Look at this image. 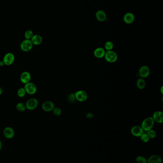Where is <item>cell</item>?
<instances>
[{"mask_svg":"<svg viewBox=\"0 0 163 163\" xmlns=\"http://www.w3.org/2000/svg\"><path fill=\"white\" fill-rule=\"evenodd\" d=\"M155 124V121L153 120L152 117H149L144 119L142 124L141 127L144 131L147 132L148 131L152 129Z\"/></svg>","mask_w":163,"mask_h":163,"instance_id":"cell-1","label":"cell"},{"mask_svg":"<svg viewBox=\"0 0 163 163\" xmlns=\"http://www.w3.org/2000/svg\"><path fill=\"white\" fill-rule=\"evenodd\" d=\"M105 59L107 62L110 63H113L117 61L118 60V55L117 53L113 50L106 51L104 57Z\"/></svg>","mask_w":163,"mask_h":163,"instance_id":"cell-2","label":"cell"},{"mask_svg":"<svg viewBox=\"0 0 163 163\" xmlns=\"http://www.w3.org/2000/svg\"><path fill=\"white\" fill-rule=\"evenodd\" d=\"M33 46L30 40L25 39L21 42L20 48L24 52H28L32 49Z\"/></svg>","mask_w":163,"mask_h":163,"instance_id":"cell-3","label":"cell"},{"mask_svg":"<svg viewBox=\"0 0 163 163\" xmlns=\"http://www.w3.org/2000/svg\"><path fill=\"white\" fill-rule=\"evenodd\" d=\"M24 88L25 89V91L27 94L30 95L35 94L37 91V87L35 84L31 82L25 84Z\"/></svg>","mask_w":163,"mask_h":163,"instance_id":"cell-4","label":"cell"},{"mask_svg":"<svg viewBox=\"0 0 163 163\" xmlns=\"http://www.w3.org/2000/svg\"><path fill=\"white\" fill-rule=\"evenodd\" d=\"M38 105V101L35 98H30L25 103L27 109L29 110H33L37 108Z\"/></svg>","mask_w":163,"mask_h":163,"instance_id":"cell-5","label":"cell"},{"mask_svg":"<svg viewBox=\"0 0 163 163\" xmlns=\"http://www.w3.org/2000/svg\"><path fill=\"white\" fill-rule=\"evenodd\" d=\"M74 94L75 95L76 100L80 102H84L88 99V94L86 92L83 90H79Z\"/></svg>","mask_w":163,"mask_h":163,"instance_id":"cell-6","label":"cell"},{"mask_svg":"<svg viewBox=\"0 0 163 163\" xmlns=\"http://www.w3.org/2000/svg\"><path fill=\"white\" fill-rule=\"evenodd\" d=\"M15 56L13 53H8L5 54L3 61L5 65H11L14 62Z\"/></svg>","mask_w":163,"mask_h":163,"instance_id":"cell-7","label":"cell"},{"mask_svg":"<svg viewBox=\"0 0 163 163\" xmlns=\"http://www.w3.org/2000/svg\"><path fill=\"white\" fill-rule=\"evenodd\" d=\"M131 133L132 136L140 137L144 133V131L141 126H135L132 127Z\"/></svg>","mask_w":163,"mask_h":163,"instance_id":"cell-8","label":"cell"},{"mask_svg":"<svg viewBox=\"0 0 163 163\" xmlns=\"http://www.w3.org/2000/svg\"><path fill=\"white\" fill-rule=\"evenodd\" d=\"M150 73V70L149 67L146 65L141 67L139 70V75L142 78H145L149 76Z\"/></svg>","mask_w":163,"mask_h":163,"instance_id":"cell-9","label":"cell"},{"mask_svg":"<svg viewBox=\"0 0 163 163\" xmlns=\"http://www.w3.org/2000/svg\"><path fill=\"white\" fill-rule=\"evenodd\" d=\"M55 105L53 102L51 101H46L42 105V108L44 111L46 112L52 111L54 108Z\"/></svg>","mask_w":163,"mask_h":163,"instance_id":"cell-10","label":"cell"},{"mask_svg":"<svg viewBox=\"0 0 163 163\" xmlns=\"http://www.w3.org/2000/svg\"><path fill=\"white\" fill-rule=\"evenodd\" d=\"M20 81L21 82L24 84H26L27 83L30 82L31 80V75L29 72L25 71L21 73L20 75Z\"/></svg>","mask_w":163,"mask_h":163,"instance_id":"cell-11","label":"cell"},{"mask_svg":"<svg viewBox=\"0 0 163 163\" xmlns=\"http://www.w3.org/2000/svg\"><path fill=\"white\" fill-rule=\"evenodd\" d=\"M3 134L7 139H12L14 136V131L12 127H6L4 129Z\"/></svg>","mask_w":163,"mask_h":163,"instance_id":"cell-12","label":"cell"},{"mask_svg":"<svg viewBox=\"0 0 163 163\" xmlns=\"http://www.w3.org/2000/svg\"><path fill=\"white\" fill-rule=\"evenodd\" d=\"M152 118H153L155 122L158 123H163V113L162 111H155L154 112Z\"/></svg>","mask_w":163,"mask_h":163,"instance_id":"cell-13","label":"cell"},{"mask_svg":"<svg viewBox=\"0 0 163 163\" xmlns=\"http://www.w3.org/2000/svg\"><path fill=\"white\" fill-rule=\"evenodd\" d=\"M105 53H106V50H105L104 48H103L102 47H98L94 50V55L96 58L100 59L104 57Z\"/></svg>","mask_w":163,"mask_h":163,"instance_id":"cell-14","label":"cell"},{"mask_svg":"<svg viewBox=\"0 0 163 163\" xmlns=\"http://www.w3.org/2000/svg\"><path fill=\"white\" fill-rule=\"evenodd\" d=\"M135 19V17L134 14L131 13H127L124 15L123 20L126 24H131L134 22Z\"/></svg>","mask_w":163,"mask_h":163,"instance_id":"cell-15","label":"cell"},{"mask_svg":"<svg viewBox=\"0 0 163 163\" xmlns=\"http://www.w3.org/2000/svg\"><path fill=\"white\" fill-rule=\"evenodd\" d=\"M30 40L33 45L39 46L43 42V38L39 35H33V37L31 38Z\"/></svg>","mask_w":163,"mask_h":163,"instance_id":"cell-16","label":"cell"},{"mask_svg":"<svg viewBox=\"0 0 163 163\" xmlns=\"http://www.w3.org/2000/svg\"><path fill=\"white\" fill-rule=\"evenodd\" d=\"M147 163H162V159L158 155H152L148 159Z\"/></svg>","mask_w":163,"mask_h":163,"instance_id":"cell-17","label":"cell"},{"mask_svg":"<svg viewBox=\"0 0 163 163\" xmlns=\"http://www.w3.org/2000/svg\"><path fill=\"white\" fill-rule=\"evenodd\" d=\"M96 17L98 21L103 22L105 21L107 18L106 13L102 10H99L96 14Z\"/></svg>","mask_w":163,"mask_h":163,"instance_id":"cell-18","label":"cell"},{"mask_svg":"<svg viewBox=\"0 0 163 163\" xmlns=\"http://www.w3.org/2000/svg\"><path fill=\"white\" fill-rule=\"evenodd\" d=\"M136 86L139 89H143L146 86L145 80L143 78H140L137 81Z\"/></svg>","mask_w":163,"mask_h":163,"instance_id":"cell-19","label":"cell"},{"mask_svg":"<svg viewBox=\"0 0 163 163\" xmlns=\"http://www.w3.org/2000/svg\"><path fill=\"white\" fill-rule=\"evenodd\" d=\"M16 108L19 112H24L27 109L25 104L23 103H19L16 105Z\"/></svg>","mask_w":163,"mask_h":163,"instance_id":"cell-20","label":"cell"},{"mask_svg":"<svg viewBox=\"0 0 163 163\" xmlns=\"http://www.w3.org/2000/svg\"><path fill=\"white\" fill-rule=\"evenodd\" d=\"M114 47L113 43L111 41H108L104 44V49L107 51H110L113 50Z\"/></svg>","mask_w":163,"mask_h":163,"instance_id":"cell-21","label":"cell"},{"mask_svg":"<svg viewBox=\"0 0 163 163\" xmlns=\"http://www.w3.org/2000/svg\"><path fill=\"white\" fill-rule=\"evenodd\" d=\"M33 33L32 31L30 30H28L25 31L24 34V36L25 37V39L27 40H31V38L33 36Z\"/></svg>","mask_w":163,"mask_h":163,"instance_id":"cell-22","label":"cell"},{"mask_svg":"<svg viewBox=\"0 0 163 163\" xmlns=\"http://www.w3.org/2000/svg\"><path fill=\"white\" fill-rule=\"evenodd\" d=\"M26 94H27V92L25 91V89L24 88V87L20 88L17 91V94L18 96L20 98L24 97Z\"/></svg>","mask_w":163,"mask_h":163,"instance_id":"cell-23","label":"cell"},{"mask_svg":"<svg viewBox=\"0 0 163 163\" xmlns=\"http://www.w3.org/2000/svg\"><path fill=\"white\" fill-rule=\"evenodd\" d=\"M136 162L137 163H147V160L145 157L139 156L136 158Z\"/></svg>","mask_w":163,"mask_h":163,"instance_id":"cell-24","label":"cell"},{"mask_svg":"<svg viewBox=\"0 0 163 163\" xmlns=\"http://www.w3.org/2000/svg\"><path fill=\"white\" fill-rule=\"evenodd\" d=\"M147 133L148 136L149 137L150 139H153L155 138L156 136V132L155 131V130H153V129H150V130L148 131Z\"/></svg>","mask_w":163,"mask_h":163,"instance_id":"cell-25","label":"cell"},{"mask_svg":"<svg viewBox=\"0 0 163 163\" xmlns=\"http://www.w3.org/2000/svg\"><path fill=\"white\" fill-rule=\"evenodd\" d=\"M52 112H53V114L56 116H60L62 113L61 109L59 108V107H55L52 110Z\"/></svg>","mask_w":163,"mask_h":163,"instance_id":"cell-26","label":"cell"},{"mask_svg":"<svg viewBox=\"0 0 163 163\" xmlns=\"http://www.w3.org/2000/svg\"><path fill=\"white\" fill-rule=\"evenodd\" d=\"M68 102H70V103H74L76 100L75 94L74 93H70L68 95Z\"/></svg>","mask_w":163,"mask_h":163,"instance_id":"cell-27","label":"cell"},{"mask_svg":"<svg viewBox=\"0 0 163 163\" xmlns=\"http://www.w3.org/2000/svg\"><path fill=\"white\" fill-rule=\"evenodd\" d=\"M140 137H141V140L143 142L147 143L148 142H149L150 138L146 133H144Z\"/></svg>","mask_w":163,"mask_h":163,"instance_id":"cell-28","label":"cell"},{"mask_svg":"<svg viewBox=\"0 0 163 163\" xmlns=\"http://www.w3.org/2000/svg\"><path fill=\"white\" fill-rule=\"evenodd\" d=\"M93 117V115L91 113H88L86 114V117L89 119H91Z\"/></svg>","mask_w":163,"mask_h":163,"instance_id":"cell-29","label":"cell"},{"mask_svg":"<svg viewBox=\"0 0 163 163\" xmlns=\"http://www.w3.org/2000/svg\"><path fill=\"white\" fill-rule=\"evenodd\" d=\"M4 65H4V62H3V61H0V67H3Z\"/></svg>","mask_w":163,"mask_h":163,"instance_id":"cell-30","label":"cell"},{"mask_svg":"<svg viewBox=\"0 0 163 163\" xmlns=\"http://www.w3.org/2000/svg\"><path fill=\"white\" fill-rule=\"evenodd\" d=\"M3 89L1 88V86H0V95H1L2 94V93H3Z\"/></svg>","mask_w":163,"mask_h":163,"instance_id":"cell-31","label":"cell"},{"mask_svg":"<svg viewBox=\"0 0 163 163\" xmlns=\"http://www.w3.org/2000/svg\"><path fill=\"white\" fill-rule=\"evenodd\" d=\"M1 147H2V144H1V141H0V150H1Z\"/></svg>","mask_w":163,"mask_h":163,"instance_id":"cell-32","label":"cell"},{"mask_svg":"<svg viewBox=\"0 0 163 163\" xmlns=\"http://www.w3.org/2000/svg\"><path fill=\"white\" fill-rule=\"evenodd\" d=\"M163 86H162V87H161V93H162V94H163Z\"/></svg>","mask_w":163,"mask_h":163,"instance_id":"cell-33","label":"cell"}]
</instances>
